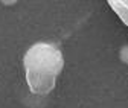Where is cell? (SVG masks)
<instances>
[{
  "mask_svg": "<svg viewBox=\"0 0 128 108\" xmlns=\"http://www.w3.org/2000/svg\"><path fill=\"white\" fill-rule=\"evenodd\" d=\"M14 2H15V0H3L5 5H11V3H14Z\"/></svg>",
  "mask_w": 128,
  "mask_h": 108,
  "instance_id": "cell-3",
  "label": "cell"
},
{
  "mask_svg": "<svg viewBox=\"0 0 128 108\" xmlns=\"http://www.w3.org/2000/svg\"><path fill=\"white\" fill-rule=\"evenodd\" d=\"M118 17L124 21L125 26H128V0H107Z\"/></svg>",
  "mask_w": 128,
  "mask_h": 108,
  "instance_id": "cell-2",
  "label": "cell"
},
{
  "mask_svg": "<svg viewBox=\"0 0 128 108\" xmlns=\"http://www.w3.org/2000/svg\"><path fill=\"white\" fill-rule=\"evenodd\" d=\"M23 64L29 90L35 95H47L55 88L56 78L64 67V58L55 44L37 43L28 49Z\"/></svg>",
  "mask_w": 128,
  "mask_h": 108,
  "instance_id": "cell-1",
  "label": "cell"
}]
</instances>
